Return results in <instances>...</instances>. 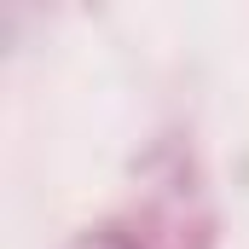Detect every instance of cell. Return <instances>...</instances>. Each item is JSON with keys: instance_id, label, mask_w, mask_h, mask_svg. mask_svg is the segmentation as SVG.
Returning a JSON list of instances; mask_svg holds the SVG:
<instances>
[]
</instances>
